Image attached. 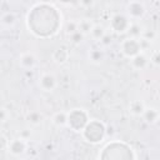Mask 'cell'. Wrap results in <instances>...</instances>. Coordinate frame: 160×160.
<instances>
[{"instance_id": "17", "label": "cell", "mask_w": 160, "mask_h": 160, "mask_svg": "<svg viewBox=\"0 0 160 160\" xmlns=\"http://www.w3.org/2000/svg\"><path fill=\"white\" fill-rule=\"evenodd\" d=\"M16 22V16L14 12L11 11H6L1 15V25L2 26H6V28H11L14 26Z\"/></svg>"}, {"instance_id": "28", "label": "cell", "mask_w": 160, "mask_h": 160, "mask_svg": "<svg viewBox=\"0 0 160 160\" xmlns=\"http://www.w3.org/2000/svg\"><path fill=\"white\" fill-rule=\"evenodd\" d=\"M100 42H101V44H104V45H109V44L111 42V36H110L109 34H106V35L100 40Z\"/></svg>"}, {"instance_id": "16", "label": "cell", "mask_w": 160, "mask_h": 160, "mask_svg": "<svg viewBox=\"0 0 160 160\" xmlns=\"http://www.w3.org/2000/svg\"><path fill=\"white\" fill-rule=\"evenodd\" d=\"M104 58H105L104 51L100 50V49H98V48L91 49V50L89 51V60H90L92 64H100V62H102Z\"/></svg>"}, {"instance_id": "27", "label": "cell", "mask_w": 160, "mask_h": 160, "mask_svg": "<svg viewBox=\"0 0 160 160\" xmlns=\"http://www.w3.org/2000/svg\"><path fill=\"white\" fill-rule=\"evenodd\" d=\"M141 38H144V39H146V40H152L154 39V32L152 31H148V30H144L142 31V34H141Z\"/></svg>"}, {"instance_id": "6", "label": "cell", "mask_w": 160, "mask_h": 160, "mask_svg": "<svg viewBox=\"0 0 160 160\" xmlns=\"http://www.w3.org/2000/svg\"><path fill=\"white\" fill-rule=\"evenodd\" d=\"M6 150H8L9 154H11L15 158L22 156L26 152V150H28V140L22 139L21 136L12 138V139L9 140Z\"/></svg>"}, {"instance_id": "4", "label": "cell", "mask_w": 160, "mask_h": 160, "mask_svg": "<svg viewBox=\"0 0 160 160\" xmlns=\"http://www.w3.org/2000/svg\"><path fill=\"white\" fill-rule=\"evenodd\" d=\"M120 51L128 59H131L135 55L142 52L144 50H142L141 44H140V38L129 36V38L124 39L121 41V44H120Z\"/></svg>"}, {"instance_id": "10", "label": "cell", "mask_w": 160, "mask_h": 160, "mask_svg": "<svg viewBox=\"0 0 160 160\" xmlns=\"http://www.w3.org/2000/svg\"><path fill=\"white\" fill-rule=\"evenodd\" d=\"M52 60L55 64L58 65H64L68 62L69 58H70V52L66 48H58L56 50H54L52 55H51Z\"/></svg>"}, {"instance_id": "14", "label": "cell", "mask_w": 160, "mask_h": 160, "mask_svg": "<svg viewBox=\"0 0 160 160\" xmlns=\"http://www.w3.org/2000/svg\"><path fill=\"white\" fill-rule=\"evenodd\" d=\"M51 122L56 128H64V126H66V122H68V112L66 111H56L51 116Z\"/></svg>"}, {"instance_id": "9", "label": "cell", "mask_w": 160, "mask_h": 160, "mask_svg": "<svg viewBox=\"0 0 160 160\" xmlns=\"http://www.w3.org/2000/svg\"><path fill=\"white\" fill-rule=\"evenodd\" d=\"M36 62H38V59H36V56L32 52H22L19 56V65L24 70H31V69H34L35 65H36Z\"/></svg>"}, {"instance_id": "15", "label": "cell", "mask_w": 160, "mask_h": 160, "mask_svg": "<svg viewBox=\"0 0 160 160\" xmlns=\"http://www.w3.org/2000/svg\"><path fill=\"white\" fill-rule=\"evenodd\" d=\"M106 34H108V32H106V30H105V28H104L102 25H100V24H95V25L92 26V29H91V31H90L89 35H90L94 40L100 41Z\"/></svg>"}, {"instance_id": "3", "label": "cell", "mask_w": 160, "mask_h": 160, "mask_svg": "<svg viewBox=\"0 0 160 160\" xmlns=\"http://www.w3.org/2000/svg\"><path fill=\"white\" fill-rule=\"evenodd\" d=\"M89 121H90V115L84 108H74L68 111L66 126L75 132H81Z\"/></svg>"}, {"instance_id": "2", "label": "cell", "mask_w": 160, "mask_h": 160, "mask_svg": "<svg viewBox=\"0 0 160 160\" xmlns=\"http://www.w3.org/2000/svg\"><path fill=\"white\" fill-rule=\"evenodd\" d=\"M125 145H126V142H124V141H116V140L110 141L101 149V151L99 152L98 158L99 159H116V160H120V159H136L138 156H136V154L134 151H119Z\"/></svg>"}, {"instance_id": "12", "label": "cell", "mask_w": 160, "mask_h": 160, "mask_svg": "<svg viewBox=\"0 0 160 160\" xmlns=\"http://www.w3.org/2000/svg\"><path fill=\"white\" fill-rule=\"evenodd\" d=\"M148 62H149V59L144 54V51L130 59V64H131L132 69H135V70H142V69H145L146 65H148Z\"/></svg>"}, {"instance_id": "7", "label": "cell", "mask_w": 160, "mask_h": 160, "mask_svg": "<svg viewBox=\"0 0 160 160\" xmlns=\"http://www.w3.org/2000/svg\"><path fill=\"white\" fill-rule=\"evenodd\" d=\"M38 86L40 88V90H42L45 92H51L58 86V79L51 72H42L39 76Z\"/></svg>"}, {"instance_id": "30", "label": "cell", "mask_w": 160, "mask_h": 160, "mask_svg": "<svg viewBox=\"0 0 160 160\" xmlns=\"http://www.w3.org/2000/svg\"><path fill=\"white\" fill-rule=\"evenodd\" d=\"M155 125H156V126H158V128L160 129V116H159V119L156 120V122H155Z\"/></svg>"}, {"instance_id": "18", "label": "cell", "mask_w": 160, "mask_h": 160, "mask_svg": "<svg viewBox=\"0 0 160 160\" xmlns=\"http://www.w3.org/2000/svg\"><path fill=\"white\" fill-rule=\"evenodd\" d=\"M42 119H44V116H42V114H41L40 111H30V112L28 114V116H26L28 122L31 124L32 126L40 125L41 121H42Z\"/></svg>"}, {"instance_id": "8", "label": "cell", "mask_w": 160, "mask_h": 160, "mask_svg": "<svg viewBox=\"0 0 160 160\" xmlns=\"http://www.w3.org/2000/svg\"><path fill=\"white\" fill-rule=\"evenodd\" d=\"M126 12H128V16L131 20H139V19H141L145 15L146 9H145V5L141 1L131 0L126 5Z\"/></svg>"}, {"instance_id": "24", "label": "cell", "mask_w": 160, "mask_h": 160, "mask_svg": "<svg viewBox=\"0 0 160 160\" xmlns=\"http://www.w3.org/2000/svg\"><path fill=\"white\" fill-rule=\"evenodd\" d=\"M8 119H10V111H8L5 106H2L1 108V122H6Z\"/></svg>"}, {"instance_id": "21", "label": "cell", "mask_w": 160, "mask_h": 160, "mask_svg": "<svg viewBox=\"0 0 160 160\" xmlns=\"http://www.w3.org/2000/svg\"><path fill=\"white\" fill-rule=\"evenodd\" d=\"M78 30H79V22L78 21L70 20V21L66 22V25H65V32H66V35L72 34V32H75Z\"/></svg>"}, {"instance_id": "22", "label": "cell", "mask_w": 160, "mask_h": 160, "mask_svg": "<svg viewBox=\"0 0 160 160\" xmlns=\"http://www.w3.org/2000/svg\"><path fill=\"white\" fill-rule=\"evenodd\" d=\"M142 31H144V30H141V28H140V25H139V24H131V26H130V29H129V31H128V32L130 34V36L141 38Z\"/></svg>"}, {"instance_id": "23", "label": "cell", "mask_w": 160, "mask_h": 160, "mask_svg": "<svg viewBox=\"0 0 160 160\" xmlns=\"http://www.w3.org/2000/svg\"><path fill=\"white\" fill-rule=\"evenodd\" d=\"M150 61H151L154 65L160 66V50L152 52V55H151V58H150Z\"/></svg>"}, {"instance_id": "25", "label": "cell", "mask_w": 160, "mask_h": 160, "mask_svg": "<svg viewBox=\"0 0 160 160\" xmlns=\"http://www.w3.org/2000/svg\"><path fill=\"white\" fill-rule=\"evenodd\" d=\"M19 136H21V138L25 139V140H29L30 136H31V131L28 130V129H24V130H21V131L19 132Z\"/></svg>"}, {"instance_id": "1", "label": "cell", "mask_w": 160, "mask_h": 160, "mask_svg": "<svg viewBox=\"0 0 160 160\" xmlns=\"http://www.w3.org/2000/svg\"><path fill=\"white\" fill-rule=\"evenodd\" d=\"M80 134L86 142L96 145L104 141L106 136V126L102 121L98 119H90V121L86 124V126L82 129Z\"/></svg>"}, {"instance_id": "20", "label": "cell", "mask_w": 160, "mask_h": 160, "mask_svg": "<svg viewBox=\"0 0 160 160\" xmlns=\"http://www.w3.org/2000/svg\"><path fill=\"white\" fill-rule=\"evenodd\" d=\"M85 36H86V35H84L80 30H78V31H75V32H72V34H69V35H68V39H69V42H71L72 45H79V44L84 40Z\"/></svg>"}, {"instance_id": "11", "label": "cell", "mask_w": 160, "mask_h": 160, "mask_svg": "<svg viewBox=\"0 0 160 160\" xmlns=\"http://www.w3.org/2000/svg\"><path fill=\"white\" fill-rule=\"evenodd\" d=\"M159 116H160V110L156 108H152V106H146L141 115L142 120L146 124H155L156 120L159 119Z\"/></svg>"}, {"instance_id": "26", "label": "cell", "mask_w": 160, "mask_h": 160, "mask_svg": "<svg viewBox=\"0 0 160 160\" xmlns=\"http://www.w3.org/2000/svg\"><path fill=\"white\" fill-rule=\"evenodd\" d=\"M79 2L82 8H91L95 4V0H79Z\"/></svg>"}, {"instance_id": "19", "label": "cell", "mask_w": 160, "mask_h": 160, "mask_svg": "<svg viewBox=\"0 0 160 160\" xmlns=\"http://www.w3.org/2000/svg\"><path fill=\"white\" fill-rule=\"evenodd\" d=\"M78 22H79V30H80L84 35H89L90 31H91V29H92V26L95 25L90 19H81V20H79Z\"/></svg>"}, {"instance_id": "13", "label": "cell", "mask_w": 160, "mask_h": 160, "mask_svg": "<svg viewBox=\"0 0 160 160\" xmlns=\"http://www.w3.org/2000/svg\"><path fill=\"white\" fill-rule=\"evenodd\" d=\"M145 104H144V101L142 100H140V99H135V100H132V101H130V104H129V112L132 115V116H141L142 115V112H144V110H145Z\"/></svg>"}, {"instance_id": "29", "label": "cell", "mask_w": 160, "mask_h": 160, "mask_svg": "<svg viewBox=\"0 0 160 160\" xmlns=\"http://www.w3.org/2000/svg\"><path fill=\"white\" fill-rule=\"evenodd\" d=\"M60 4H62V5H70V4H72V1L74 0H58Z\"/></svg>"}, {"instance_id": "5", "label": "cell", "mask_w": 160, "mask_h": 160, "mask_svg": "<svg viewBox=\"0 0 160 160\" xmlns=\"http://www.w3.org/2000/svg\"><path fill=\"white\" fill-rule=\"evenodd\" d=\"M131 19L124 14H114L111 18H110V21H109V26L110 29L116 32V34H125L129 31L130 26H131Z\"/></svg>"}]
</instances>
